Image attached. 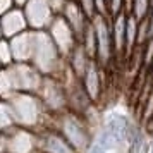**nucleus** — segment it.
Masks as SVG:
<instances>
[{
    "label": "nucleus",
    "instance_id": "2",
    "mask_svg": "<svg viewBox=\"0 0 153 153\" xmlns=\"http://www.w3.org/2000/svg\"><path fill=\"white\" fill-rule=\"evenodd\" d=\"M7 102L12 108V114H14L16 126L40 131L50 124L52 115L45 108L38 93L16 91L10 98H7Z\"/></svg>",
    "mask_w": 153,
    "mask_h": 153
},
{
    "label": "nucleus",
    "instance_id": "12",
    "mask_svg": "<svg viewBox=\"0 0 153 153\" xmlns=\"http://www.w3.org/2000/svg\"><path fill=\"white\" fill-rule=\"evenodd\" d=\"M64 16V19L69 22V26L72 28V31L76 33L77 40H81V36L84 35V31L88 29L91 19L84 14V10L81 9V5L77 4V0H67L64 10L60 12Z\"/></svg>",
    "mask_w": 153,
    "mask_h": 153
},
{
    "label": "nucleus",
    "instance_id": "16",
    "mask_svg": "<svg viewBox=\"0 0 153 153\" xmlns=\"http://www.w3.org/2000/svg\"><path fill=\"white\" fill-rule=\"evenodd\" d=\"M91 59L90 55H88V52L77 43L76 47H74V50L69 53V57H67V65H69V69L72 71V74L76 77H79V79H83L84 72H86V69H88V65L91 64Z\"/></svg>",
    "mask_w": 153,
    "mask_h": 153
},
{
    "label": "nucleus",
    "instance_id": "34",
    "mask_svg": "<svg viewBox=\"0 0 153 153\" xmlns=\"http://www.w3.org/2000/svg\"><path fill=\"white\" fill-rule=\"evenodd\" d=\"M2 38H5V36H4V31H2V26H0V40Z\"/></svg>",
    "mask_w": 153,
    "mask_h": 153
},
{
    "label": "nucleus",
    "instance_id": "32",
    "mask_svg": "<svg viewBox=\"0 0 153 153\" xmlns=\"http://www.w3.org/2000/svg\"><path fill=\"white\" fill-rule=\"evenodd\" d=\"M5 150V138H4V132H0V153H4Z\"/></svg>",
    "mask_w": 153,
    "mask_h": 153
},
{
    "label": "nucleus",
    "instance_id": "8",
    "mask_svg": "<svg viewBox=\"0 0 153 153\" xmlns=\"http://www.w3.org/2000/svg\"><path fill=\"white\" fill-rule=\"evenodd\" d=\"M47 31H48V35L52 36V40L57 45V48L60 50V53L65 59L69 57V53L74 50V47H76L77 43H79L76 33L72 31V28L69 26V22L64 19L62 14H57L53 17V21L50 22V26Z\"/></svg>",
    "mask_w": 153,
    "mask_h": 153
},
{
    "label": "nucleus",
    "instance_id": "31",
    "mask_svg": "<svg viewBox=\"0 0 153 153\" xmlns=\"http://www.w3.org/2000/svg\"><path fill=\"white\" fill-rule=\"evenodd\" d=\"M146 153H153V131L150 136V141H148V146H146Z\"/></svg>",
    "mask_w": 153,
    "mask_h": 153
},
{
    "label": "nucleus",
    "instance_id": "23",
    "mask_svg": "<svg viewBox=\"0 0 153 153\" xmlns=\"http://www.w3.org/2000/svg\"><path fill=\"white\" fill-rule=\"evenodd\" d=\"M139 48H141V64H143V67L146 69L153 60V36L143 47H139Z\"/></svg>",
    "mask_w": 153,
    "mask_h": 153
},
{
    "label": "nucleus",
    "instance_id": "18",
    "mask_svg": "<svg viewBox=\"0 0 153 153\" xmlns=\"http://www.w3.org/2000/svg\"><path fill=\"white\" fill-rule=\"evenodd\" d=\"M16 93V84L10 74L9 67H2L0 69V98L2 100H7Z\"/></svg>",
    "mask_w": 153,
    "mask_h": 153
},
{
    "label": "nucleus",
    "instance_id": "30",
    "mask_svg": "<svg viewBox=\"0 0 153 153\" xmlns=\"http://www.w3.org/2000/svg\"><path fill=\"white\" fill-rule=\"evenodd\" d=\"M146 71H148V79H150V83L153 84V60H152V64L146 67Z\"/></svg>",
    "mask_w": 153,
    "mask_h": 153
},
{
    "label": "nucleus",
    "instance_id": "14",
    "mask_svg": "<svg viewBox=\"0 0 153 153\" xmlns=\"http://www.w3.org/2000/svg\"><path fill=\"white\" fill-rule=\"evenodd\" d=\"M10 48L14 62H31L33 55V31L28 29L21 35L10 38Z\"/></svg>",
    "mask_w": 153,
    "mask_h": 153
},
{
    "label": "nucleus",
    "instance_id": "33",
    "mask_svg": "<svg viewBox=\"0 0 153 153\" xmlns=\"http://www.w3.org/2000/svg\"><path fill=\"white\" fill-rule=\"evenodd\" d=\"M26 4H28V0H14V5L16 7H19V9H22Z\"/></svg>",
    "mask_w": 153,
    "mask_h": 153
},
{
    "label": "nucleus",
    "instance_id": "25",
    "mask_svg": "<svg viewBox=\"0 0 153 153\" xmlns=\"http://www.w3.org/2000/svg\"><path fill=\"white\" fill-rule=\"evenodd\" d=\"M126 12V0H108V14H119Z\"/></svg>",
    "mask_w": 153,
    "mask_h": 153
},
{
    "label": "nucleus",
    "instance_id": "24",
    "mask_svg": "<svg viewBox=\"0 0 153 153\" xmlns=\"http://www.w3.org/2000/svg\"><path fill=\"white\" fill-rule=\"evenodd\" d=\"M77 4L81 5V9L84 10V14L88 16L90 19H93L95 16L98 14L97 10V4H95V0H77Z\"/></svg>",
    "mask_w": 153,
    "mask_h": 153
},
{
    "label": "nucleus",
    "instance_id": "29",
    "mask_svg": "<svg viewBox=\"0 0 153 153\" xmlns=\"http://www.w3.org/2000/svg\"><path fill=\"white\" fill-rule=\"evenodd\" d=\"M148 24H150V31H152V36H153V5H152V9H150V14H148Z\"/></svg>",
    "mask_w": 153,
    "mask_h": 153
},
{
    "label": "nucleus",
    "instance_id": "21",
    "mask_svg": "<svg viewBox=\"0 0 153 153\" xmlns=\"http://www.w3.org/2000/svg\"><path fill=\"white\" fill-rule=\"evenodd\" d=\"M152 5H153V0H131V5H129V14L134 16L138 21H141V19L148 17Z\"/></svg>",
    "mask_w": 153,
    "mask_h": 153
},
{
    "label": "nucleus",
    "instance_id": "17",
    "mask_svg": "<svg viewBox=\"0 0 153 153\" xmlns=\"http://www.w3.org/2000/svg\"><path fill=\"white\" fill-rule=\"evenodd\" d=\"M138 19L134 16L127 14L126 21V55L138 48Z\"/></svg>",
    "mask_w": 153,
    "mask_h": 153
},
{
    "label": "nucleus",
    "instance_id": "3",
    "mask_svg": "<svg viewBox=\"0 0 153 153\" xmlns=\"http://www.w3.org/2000/svg\"><path fill=\"white\" fill-rule=\"evenodd\" d=\"M31 64L43 76L60 77L67 67V59L60 53L47 29L33 31V55Z\"/></svg>",
    "mask_w": 153,
    "mask_h": 153
},
{
    "label": "nucleus",
    "instance_id": "10",
    "mask_svg": "<svg viewBox=\"0 0 153 153\" xmlns=\"http://www.w3.org/2000/svg\"><path fill=\"white\" fill-rule=\"evenodd\" d=\"M38 145L40 153H79L60 132L50 126L38 131Z\"/></svg>",
    "mask_w": 153,
    "mask_h": 153
},
{
    "label": "nucleus",
    "instance_id": "36",
    "mask_svg": "<svg viewBox=\"0 0 153 153\" xmlns=\"http://www.w3.org/2000/svg\"><path fill=\"white\" fill-rule=\"evenodd\" d=\"M107 4H108V0H107Z\"/></svg>",
    "mask_w": 153,
    "mask_h": 153
},
{
    "label": "nucleus",
    "instance_id": "7",
    "mask_svg": "<svg viewBox=\"0 0 153 153\" xmlns=\"http://www.w3.org/2000/svg\"><path fill=\"white\" fill-rule=\"evenodd\" d=\"M12 79L16 84V91L38 93L43 81V74L31 62H14L9 65Z\"/></svg>",
    "mask_w": 153,
    "mask_h": 153
},
{
    "label": "nucleus",
    "instance_id": "26",
    "mask_svg": "<svg viewBox=\"0 0 153 153\" xmlns=\"http://www.w3.org/2000/svg\"><path fill=\"white\" fill-rule=\"evenodd\" d=\"M48 4L52 5L55 14H60L64 10V7H65V4H67V0H48Z\"/></svg>",
    "mask_w": 153,
    "mask_h": 153
},
{
    "label": "nucleus",
    "instance_id": "5",
    "mask_svg": "<svg viewBox=\"0 0 153 153\" xmlns=\"http://www.w3.org/2000/svg\"><path fill=\"white\" fill-rule=\"evenodd\" d=\"M95 36H97V60L102 67H107L115 59V48L112 40V29H110V16L97 14L91 19Z\"/></svg>",
    "mask_w": 153,
    "mask_h": 153
},
{
    "label": "nucleus",
    "instance_id": "27",
    "mask_svg": "<svg viewBox=\"0 0 153 153\" xmlns=\"http://www.w3.org/2000/svg\"><path fill=\"white\" fill-rule=\"evenodd\" d=\"M14 0H0V16H4L5 12H9L10 9H14Z\"/></svg>",
    "mask_w": 153,
    "mask_h": 153
},
{
    "label": "nucleus",
    "instance_id": "35",
    "mask_svg": "<svg viewBox=\"0 0 153 153\" xmlns=\"http://www.w3.org/2000/svg\"><path fill=\"white\" fill-rule=\"evenodd\" d=\"M2 67H4V65H2V64H0V69H2Z\"/></svg>",
    "mask_w": 153,
    "mask_h": 153
},
{
    "label": "nucleus",
    "instance_id": "28",
    "mask_svg": "<svg viewBox=\"0 0 153 153\" xmlns=\"http://www.w3.org/2000/svg\"><path fill=\"white\" fill-rule=\"evenodd\" d=\"M95 4H97V10H98V14L110 16V14H108V4H107V0H95Z\"/></svg>",
    "mask_w": 153,
    "mask_h": 153
},
{
    "label": "nucleus",
    "instance_id": "22",
    "mask_svg": "<svg viewBox=\"0 0 153 153\" xmlns=\"http://www.w3.org/2000/svg\"><path fill=\"white\" fill-rule=\"evenodd\" d=\"M0 64L4 67H9L10 64H14V57H12V48H10V40L9 38H2L0 40Z\"/></svg>",
    "mask_w": 153,
    "mask_h": 153
},
{
    "label": "nucleus",
    "instance_id": "15",
    "mask_svg": "<svg viewBox=\"0 0 153 153\" xmlns=\"http://www.w3.org/2000/svg\"><path fill=\"white\" fill-rule=\"evenodd\" d=\"M126 21H127L126 12L110 16V29L115 55H126Z\"/></svg>",
    "mask_w": 153,
    "mask_h": 153
},
{
    "label": "nucleus",
    "instance_id": "13",
    "mask_svg": "<svg viewBox=\"0 0 153 153\" xmlns=\"http://www.w3.org/2000/svg\"><path fill=\"white\" fill-rule=\"evenodd\" d=\"M0 26H2L4 36L9 38V40L29 29L26 16H24V10L19 7L10 9L9 12H5L4 16H0Z\"/></svg>",
    "mask_w": 153,
    "mask_h": 153
},
{
    "label": "nucleus",
    "instance_id": "20",
    "mask_svg": "<svg viewBox=\"0 0 153 153\" xmlns=\"http://www.w3.org/2000/svg\"><path fill=\"white\" fill-rule=\"evenodd\" d=\"M79 45L88 52V55L91 59L97 57V36H95V29H93V24L91 22H90V26H88V29L84 31V35L81 36Z\"/></svg>",
    "mask_w": 153,
    "mask_h": 153
},
{
    "label": "nucleus",
    "instance_id": "19",
    "mask_svg": "<svg viewBox=\"0 0 153 153\" xmlns=\"http://www.w3.org/2000/svg\"><path fill=\"white\" fill-rule=\"evenodd\" d=\"M14 126H16V120H14V114H12L10 105H9L7 100L0 98V132H7Z\"/></svg>",
    "mask_w": 153,
    "mask_h": 153
},
{
    "label": "nucleus",
    "instance_id": "6",
    "mask_svg": "<svg viewBox=\"0 0 153 153\" xmlns=\"http://www.w3.org/2000/svg\"><path fill=\"white\" fill-rule=\"evenodd\" d=\"M5 150L4 153H40L38 131L14 126L12 129L4 132Z\"/></svg>",
    "mask_w": 153,
    "mask_h": 153
},
{
    "label": "nucleus",
    "instance_id": "11",
    "mask_svg": "<svg viewBox=\"0 0 153 153\" xmlns=\"http://www.w3.org/2000/svg\"><path fill=\"white\" fill-rule=\"evenodd\" d=\"M81 83H83V88L86 90L88 97L91 98V102L97 105L102 100V95H103V67L95 59L88 65Z\"/></svg>",
    "mask_w": 153,
    "mask_h": 153
},
{
    "label": "nucleus",
    "instance_id": "1",
    "mask_svg": "<svg viewBox=\"0 0 153 153\" xmlns=\"http://www.w3.org/2000/svg\"><path fill=\"white\" fill-rule=\"evenodd\" d=\"M48 126L57 129L79 153H90L91 146L95 143L93 124L84 114H77L67 108L60 114L52 115Z\"/></svg>",
    "mask_w": 153,
    "mask_h": 153
},
{
    "label": "nucleus",
    "instance_id": "4",
    "mask_svg": "<svg viewBox=\"0 0 153 153\" xmlns=\"http://www.w3.org/2000/svg\"><path fill=\"white\" fill-rule=\"evenodd\" d=\"M38 95L42 98L45 108L50 115H55L69 108V98H67V88L60 77L45 76L42 86L38 90Z\"/></svg>",
    "mask_w": 153,
    "mask_h": 153
},
{
    "label": "nucleus",
    "instance_id": "9",
    "mask_svg": "<svg viewBox=\"0 0 153 153\" xmlns=\"http://www.w3.org/2000/svg\"><path fill=\"white\" fill-rule=\"evenodd\" d=\"M26 21L31 31H43L48 29L50 22L53 21L55 12L52 5L48 4V0H28V4L22 7Z\"/></svg>",
    "mask_w": 153,
    "mask_h": 153
}]
</instances>
